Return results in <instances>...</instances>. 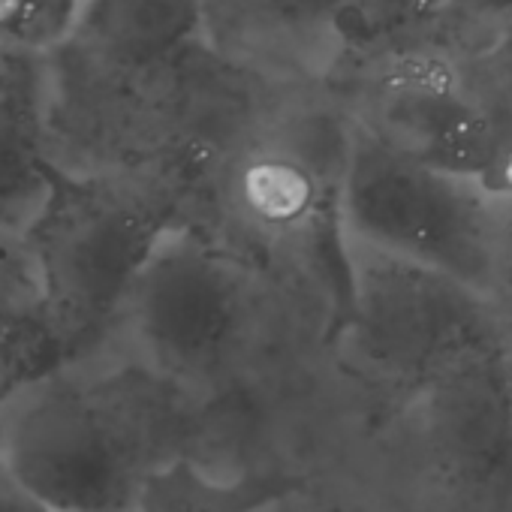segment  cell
<instances>
[{
    "mask_svg": "<svg viewBox=\"0 0 512 512\" xmlns=\"http://www.w3.org/2000/svg\"><path fill=\"white\" fill-rule=\"evenodd\" d=\"M184 389L124 350L61 362L0 401V449L49 512H133L181 449Z\"/></svg>",
    "mask_w": 512,
    "mask_h": 512,
    "instance_id": "cell-1",
    "label": "cell"
},
{
    "mask_svg": "<svg viewBox=\"0 0 512 512\" xmlns=\"http://www.w3.org/2000/svg\"><path fill=\"white\" fill-rule=\"evenodd\" d=\"M208 49L199 0H82L46 52L49 154L64 172H124L187 136L196 52Z\"/></svg>",
    "mask_w": 512,
    "mask_h": 512,
    "instance_id": "cell-2",
    "label": "cell"
},
{
    "mask_svg": "<svg viewBox=\"0 0 512 512\" xmlns=\"http://www.w3.org/2000/svg\"><path fill=\"white\" fill-rule=\"evenodd\" d=\"M178 220L181 175L55 172L19 238L40 284L58 365L109 350L127 290Z\"/></svg>",
    "mask_w": 512,
    "mask_h": 512,
    "instance_id": "cell-3",
    "label": "cell"
},
{
    "mask_svg": "<svg viewBox=\"0 0 512 512\" xmlns=\"http://www.w3.org/2000/svg\"><path fill=\"white\" fill-rule=\"evenodd\" d=\"M482 181L422 163L356 124L338 172V217L350 244L440 269L494 296L503 229Z\"/></svg>",
    "mask_w": 512,
    "mask_h": 512,
    "instance_id": "cell-4",
    "label": "cell"
},
{
    "mask_svg": "<svg viewBox=\"0 0 512 512\" xmlns=\"http://www.w3.org/2000/svg\"><path fill=\"white\" fill-rule=\"evenodd\" d=\"M250 317L247 278L232 253L187 220L169 226L121 305L109 350L190 392L229 365Z\"/></svg>",
    "mask_w": 512,
    "mask_h": 512,
    "instance_id": "cell-5",
    "label": "cell"
},
{
    "mask_svg": "<svg viewBox=\"0 0 512 512\" xmlns=\"http://www.w3.org/2000/svg\"><path fill=\"white\" fill-rule=\"evenodd\" d=\"M347 323L380 365L437 377L491 347V296L431 266L347 241Z\"/></svg>",
    "mask_w": 512,
    "mask_h": 512,
    "instance_id": "cell-6",
    "label": "cell"
},
{
    "mask_svg": "<svg viewBox=\"0 0 512 512\" xmlns=\"http://www.w3.org/2000/svg\"><path fill=\"white\" fill-rule=\"evenodd\" d=\"M362 127L422 163L485 187L500 160L491 106L437 58H407L389 67L371 91Z\"/></svg>",
    "mask_w": 512,
    "mask_h": 512,
    "instance_id": "cell-7",
    "label": "cell"
},
{
    "mask_svg": "<svg viewBox=\"0 0 512 512\" xmlns=\"http://www.w3.org/2000/svg\"><path fill=\"white\" fill-rule=\"evenodd\" d=\"M208 52L320 67L344 43V0H199Z\"/></svg>",
    "mask_w": 512,
    "mask_h": 512,
    "instance_id": "cell-8",
    "label": "cell"
},
{
    "mask_svg": "<svg viewBox=\"0 0 512 512\" xmlns=\"http://www.w3.org/2000/svg\"><path fill=\"white\" fill-rule=\"evenodd\" d=\"M55 172L46 55L0 49V229L22 235Z\"/></svg>",
    "mask_w": 512,
    "mask_h": 512,
    "instance_id": "cell-9",
    "label": "cell"
},
{
    "mask_svg": "<svg viewBox=\"0 0 512 512\" xmlns=\"http://www.w3.org/2000/svg\"><path fill=\"white\" fill-rule=\"evenodd\" d=\"M296 488L299 479L284 470L220 476L184 452L145 479L133 512H266Z\"/></svg>",
    "mask_w": 512,
    "mask_h": 512,
    "instance_id": "cell-10",
    "label": "cell"
},
{
    "mask_svg": "<svg viewBox=\"0 0 512 512\" xmlns=\"http://www.w3.org/2000/svg\"><path fill=\"white\" fill-rule=\"evenodd\" d=\"M52 365L58 347L28 250L16 235L0 244V401Z\"/></svg>",
    "mask_w": 512,
    "mask_h": 512,
    "instance_id": "cell-11",
    "label": "cell"
},
{
    "mask_svg": "<svg viewBox=\"0 0 512 512\" xmlns=\"http://www.w3.org/2000/svg\"><path fill=\"white\" fill-rule=\"evenodd\" d=\"M235 196L253 223L287 238L308 229L314 217L323 220L326 205L323 178L284 151L250 157L238 172Z\"/></svg>",
    "mask_w": 512,
    "mask_h": 512,
    "instance_id": "cell-12",
    "label": "cell"
},
{
    "mask_svg": "<svg viewBox=\"0 0 512 512\" xmlns=\"http://www.w3.org/2000/svg\"><path fill=\"white\" fill-rule=\"evenodd\" d=\"M82 0H0V49L46 55L76 25Z\"/></svg>",
    "mask_w": 512,
    "mask_h": 512,
    "instance_id": "cell-13",
    "label": "cell"
},
{
    "mask_svg": "<svg viewBox=\"0 0 512 512\" xmlns=\"http://www.w3.org/2000/svg\"><path fill=\"white\" fill-rule=\"evenodd\" d=\"M455 0H344V43L374 46L425 28Z\"/></svg>",
    "mask_w": 512,
    "mask_h": 512,
    "instance_id": "cell-14",
    "label": "cell"
},
{
    "mask_svg": "<svg viewBox=\"0 0 512 512\" xmlns=\"http://www.w3.org/2000/svg\"><path fill=\"white\" fill-rule=\"evenodd\" d=\"M0 512H49L22 491V485L16 482V476L4 461V449H0Z\"/></svg>",
    "mask_w": 512,
    "mask_h": 512,
    "instance_id": "cell-15",
    "label": "cell"
},
{
    "mask_svg": "<svg viewBox=\"0 0 512 512\" xmlns=\"http://www.w3.org/2000/svg\"><path fill=\"white\" fill-rule=\"evenodd\" d=\"M455 7H464L476 19H512V0H455Z\"/></svg>",
    "mask_w": 512,
    "mask_h": 512,
    "instance_id": "cell-16",
    "label": "cell"
},
{
    "mask_svg": "<svg viewBox=\"0 0 512 512\" xmlns=\"http://www.w3.org/2000/svg\"><path fill=\"white\" fill-rule=\"evenodd\" d=\"M7 238H16V235H10V232H4V229H0V244H4Z\"/></svg>",
    "mask_w": 512,
    "mask_h": 512,
    "instance_id": "cell-17",
    "label": "cell"
}]
</instances>
